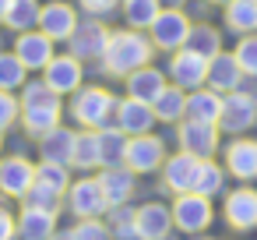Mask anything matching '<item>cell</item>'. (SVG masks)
Instances as JSON below:
<instances>
[{
    "label": "cell",
    "mask_w": 257,
    "mask_h": 240,
    "mask_svg": "<svg viewBox=\"0 0 257 240\" xmlns=\"http://www.w3.org/2000/svg\"><path fill=\"white\" fill-rule=\"evenodd\" d=\"M152 50L155 46L138 32H113L106 50H102V64H106V71L113 78H123V74H134V71L148 67Z\"/></svg>",
    "instance_id": "1"
},
{
    "label": "cell",
    "mask_w": 257,
    "mask_h": 240,
    "mask_svg": "<svg viewBox=\"0 0 257 240\" xmlns=\"http://www.w3.org/2000/svg\"><path fill=\"white\" fill-rule=\"evenodd\" d=\"M116 103H120V99H113L106 89L92 85V89L78 92V99H74V120H78L85 131H102V127L109 124V117L116 113Z\"/></svg>",
    "instance_id": "2"
},
{
    "label": "cell",
    "mask_w": 257,
    "mask_h": 240,
    "mask_svg": "<svg viewBox=\"0 0 257 240\" xmlns=\"http://www.w3.org/2000/svg\"><path fill=\"white\" fill-rule=\"evenodd\" d=\"M211 219H215V212H211V198H204V194H194V191H183V194H176V201H173V226L180 229V233H204L208 226H211Z\"/></svg>",
    "instance_id": "3"
},
{
    "label": "cell",
    "mask_w": 257,
    "mask_h": 240,
    "mask_svg": "<svg viewBox=\"0 0 257 240\" xmlns=\"http://www.w3.org/2000/svg\"><path fill=\"white\" fill-rule=\"evenodd\" d=\"M162 163H166V145H162V138H155L152 131H148V134H134V138H127L123 166H127L131 173L145 177V173L162 170Z\"/></svg>",
    "instance_id": "4"
},
{
    "label": "cell",
    "mask_w": 257,
    "mask_h": 240,
    "mask_svg": "<svg viewBox=\"0 0 257 240\" xmlns=\"http://www.w3.org/2000/svg\"><path fill=\"white\" fill-rule=\"evenodd\" d=\"M67 208L78 215V219H99L102 212H109V201H106V191L99 184V177H81V180H71L67 187Z\"/></svg>",
    "instance_id": "5"
},
{
    "label": "cell",
    "mask_w": 257,
    "mask_h": 240,
    "mask_svg": "<svg viewBox=\"0 0 257 240\" xmlns=\"http://www.w3.org/2000/svg\"><path fill=\"white\" fill-rule=\"evenodd\" d=\"M257 120V99H250L246 92H229L222 96V113H218V131L229 134H243L250 131Z\"/></svg>",
    "instance_id": "6"
},
{
    "label": "cell",
    "mask_w": 257,
    "mask_h": 240,
    "mask_svg": "<svg viewBox=\"0 0 257 240\" xmlns=\"http://www.w3.org/2000/svg\"><path fill=\"white\" fill-rule=\"evenodd\" d=\"M152 29V43L162 46V50H183L187 46V36H190V22L180 15V8H166L159 11V18L148 25Z\"/></svg>",
    "instance_id": "7"
},
{
    "label": "cell",
    "mask_w": 257,
    "mask_h": 240,
    "mask_svg": "<svg viewBox=\"0 0 257 240\" xmlns=\"http://www.w3.org/2000/svg\"><path fill=\"white\" fill-rule=\"evenodd\" d=\"M134 229L141 240H166L173 229V208L162 201H145L134 208Z\"/></svg>",
    "instance_id": "8"
},
{
    "label": "cell",
    "mask_w": 257,
    "mask_h": 240,
    "mask_svg": "<svg viewBox=\"0 0 257 240\" xmlns=\"http://www.w3.org/2000/svg\"><path fill=\"white\" fill-rule=\"evenodd\" d=\"M225 222L236 233L257 229V191L253 187H236L225 194Z\"/></svg>",
    "instance_id": "9"
},
{
    "label": "cell",
    "mask_w": 257,
    "mask_h": 240,
    "mask_svg": "<svg viewBox=\"0 0 257 240\" xmlns=\"http://www.w3.org/2000/svg\"><path fill=\"white\" fill-rule=\"evenodd\" d=\"M36 184V166L25 155L0 159V194L4 198H25V191Z\"/></svg>",
    "instance_id": "10"
},
{
    "label": "cell",
    "mask_w": 257,
    "mask_h": 240,
    "mask_svg": "<svg viewBox=\"0 0 257 240\" xmlns=\"http://www.w3.org/2000/svg\"><path fill=\"white\" fill-rule=\"evenodd\" d=\"M169 74L176 82V89H201L208 82V57L194 53V50H176L173 53V64H169Z\"/></svg>",
    "instance_id": "11"
},
{
    "label": "cell",
    "mask_w": 257,
    "mask_h": 240,
    "mask_svg": "<svg viewBox=\"0 0 257 240\" xmlns=\"http://www.w3.org/2000/svg\"><path fill=\"white\" fill-rule=\"evenodd\" d=\"M74 29H78V15H74L71 4H60V0H57V4H46V8L39 11V32L50 36L53 43L71 39Z\"/></svg>",
    "instance_id": "12"
},
{
    "label": "cell",
    "mask_w": 257,
    "mask_h": 240,
    "mask_svg": "<svg viewBox=\"0 0 257 240\" xmlns=\"http://www.w3.org/2000/svg\"><path fill=\"white\" fill-rule=\"evenodd\" d=\"M15 57L29 67V71H39L53 60V39L43 36V32H18V43H15Z\"/></svg>",
    "instance_id": "13"
},
{
    "label": "cell",
    "mask_w": 257,
    "mask_h": 240,
    "mask_svg": "<svg viewBox=\"0 0 257 240\" xmlns=\"http://www.w3.org/2000/svg\"><path fill=\"white\" fill-rule=\"evenodd\" d=\"M155 124V113H152V103H141V99H120L116 103V127L134 138V134H148Z\"/></svg>",
    "instance_id": "14"
},
{
    "label": "cell",
    "mask_w": 257,
    "mask_h": 240,
    "mask_svg": "<svg viewBox=\"0 0 257 240\" xmlns=\"http://www.w3.org/2000/svg\"><path fill=\"white\" fill-rule=\"evenodd\" d=\"M176 134H180V148L190 152V155H197V159H211L215 148H218V127L215 124H194V120H187Z\"/></svg>",
    "instance_id": "15"
},
{
    "label": "cell",
    "mask_w": 257,
    "mask_h": 240,
    "mask_svg": "<svg viewBox=\"0 0 257 240\" xmlns=\"http://www.w3.org/2000/svg\"><path fill=\"white\" fill-rule=\"evenodd\" d=\"M197 155H190V152H176V155H169L166 163H162V191H173V194H183V191H190V180H194V173H197Z\"/></svg>",
    "instance_id": "16"
},
{
    "label": "cell",
    "mask_w": 257,
    "mask_h": 240,
    "mask_svg": "<svg viewBox=\"0 0 257 240\" xmlns=\"http://www.w3.org/2000/svg\"><path fill=\"white\" fill-rule=\"evenodd\" d=\"M134 177H138V173H131L123 163H120V166H102L99 184H102V191H106L109 208H120V205H127V201L134 198V187H138Z\"/></svg>",
    "instance_id": "17"
},
{
    "label": "cell",
    "mask_w": 257,
    "mask_h": 240,
    "mask_svg": "<svg viewBox=\"0 0 257 240\" xmlns=\"http://www.w3.org/2000/svg\"><path fill=\"white\" fill-rule=\"evenodd\" d=\"M57 233V212L22 205L18 212V240H50Z\"/></svg>",
    "instance_id": "18"
},
{
    "label": "cell",
    "mask_w": 257,
    "mask_h": 240,
    "mask_svg": "<svg viewBox=\"0 0 257 240\" xmlns=\"http://www.w3.org/2000/svg\"><path fill=\"white\" fill-rule=\"evenodd\" d=\"M225 170L236 177V180H257V141L250 138H236L229 148H225Z\"/></svg>",
    "instance_id": "19"
},
{
    "label": "cell",
    "mask_w": 257,
    "mask_h": 240,
    "mask_svg": "<svg viewBox=\"0 0 257 240\" xmlns=\"http://www.w3.org/2000/svg\"><path fill=\"white\" fill-rule=\"evenodd\" d=\"M43 71H46L43 82H46L57 96L78 92V85H81V64H78V57H53Z\"/></svg>",
    "instance_id": "20"
},
{
    "label": "cell",
    "mask_w": 257,
    "mask_h": 240,
    "mask_svg": "<svg viewBox=\"0 0 257 240\" xmlns=\"http://www.w3.org/2000/svg\"><path fill=\"white\" fill-rule=\"evenodd\" d=\"M239 78H243V71H239V64H236V57L232 53H215L211 60H208V85H211V92H236L239 89Z\"/></svg>",
    "instance_id": "21"
},
{
    "label": "cell",
    "mask_w": 257,
    "mask_h": 240,
    "mask_svg": "<svg viewBox=\"0 0 257 240\" xmlns=\"http://www.w3.org/2000/svg\"><path fill=\"white\" fill-rule=\"evenodd\" d=\"M22 127L29 134H36V138H43L53 127H60V99H53V103H29L22 110Z\"/></svg>",
    "instance_id": "22"
},
{
    "label": "cell",
    "mask_w": 257,
    "mask_h": 240,
    "mask_svg": "<svg viewBox=\"0 0 257 240\" xmlns=\"http://www.w3.org/2000/svg\"><path fill=\"white\" fill-rule=\"evenodd\" d=\"M162 89H166V78H162V71H155V67H141V71L127 74V92H131V99L155 103Z\"/></svg>",
    "instance_id": "23"
},
{
    "label": "cell",
    "mask_w": 257,
    "mask_h": 240,
    "mask_svg": "<svg viewBox=\"0 0 257 240\" xmlns=\"http://www.w3.org/2000/svg\"><path fill=\"white\" fill-rule=\"evenodd\" d=\"M218 113H222V96L218 92H194L190 99H187V120H194V124H215L218 127Z\"/></svg>",
    "instance_id": "24"
},
{
    "label": "cell",
    "mask_w": 257,
    "mask_h": 240,
    "mask_svg": "<svg viewBox=\"0 0 257 240\" xmlns=\"http://www.w3.org/2000/svg\"><path fill=\"white\" fill-rule=\"evenodd\" d=\"M190 191L194 194H204V198H215L225 191V170L215 163V159H201L197 163V173L190 180Z\"/></svg>",
    "instance_id": "25"
},
{
    "label": "cell",
    "mask_w": 257,
    "mask_h": 240,
    "mask_svg": "<svg viewBox=\"0 0 257 240\" xmlns=\"http://www.w3.org/2000/svg\"><path fill=\"white\" fill-rule=\"evenodd\" d=\"M74 57H102L106 43H109V32L99 25V22H85V29H74Z\"/></svg>",
    "instance_id": "26"
},
{
    "label": "cell",
    "mask_w": 257,
    "mask_h": 240,
    "mask_svg": "<svg viewBox=\"0 0 257 240\" xmlns=\"http://www.w3.org/2000/svg\"><path fill=\"white\" fill-rule=\"evenodd\" d=\"M43 159L71 166V163H74V131L53 127L50 134H43Z\"/></svg>",
    "instance_id": "27"
},
{
    "label": "cell",
    "mask_w": 257,
    "mask_h": 240,
    "mask_svg": "<svg viewBox=\"0 0 257 240\" xmlns=\"http://www.w3.org/2000/svg\"><path fill=\"white\" fill-rule=\"evenodd\" d=\"M152 113H155V120H162V124H176L180 117H187V96H183L180 89H162L159 99L152 103Z\"/></svg>",
    "instance_id": "28"
},
{
    "label": "cell",
    "mask_w": 257,
    "mask_h": 240,
    "mask_svg": "<svg viewBox=\"0 0 257 240\" xmlns=\"http://www.w3.org/2000/svg\"><path fill=\"white\" fill-rule=\"evenodd\" d=\"M225 25L232 32H257V0H232V4H225Z\"/></svg>",
    "instance_id": "29"
},
{
    "label": "cell",
    "mask_w": 257,
    "mask_h": 240,
    "mask_svg": "<svg viewBox=\"0 0 257 240\" xmlns=\"http://www.w3.org/2000/svg\"><path fill=\"white\" fill-rule=\"evenodd\" d=\"M78 170H95L102 166V152H99V131H81L74 134V163Z\"/></svg>",
    "instance_id": "30"
},
{
    "label": "cell",
    "mask_w": 257,
    "mask_h": 240,
    "mask_svg": "<svg viewBox=\"0 0 257 240\" xmlns=\"http://www.w3.org/2000/svg\"><path fill=\"white\" fill-rule=\"evenodd\" d=\"M99 152H102V166H120L123 152H127V134L120 127H102L99 131Z\"/></svg>",
    "instance_id": "31"
},
{
    "label": "cell",
    "mask_w": 257,
    "mask_h": 240,
    "mask_svg": "<svg viewBox=\"0 0 257 240\" xmlns=\"http://www.w3.org/2000/svg\"><path fill=\"white\" fill-rule=\"evenodd\" d=\"M39 4L36 0H11V8H8V15H4V25L8 29H15V32H29L36 22H39Z\"/></svg>",
    "instance_id": "32"
},
{
    "label": "cell",
    "mask_w": 257,
    "mask_h": 240,
    "mask_svg": "<svg viewBox=\"0 0 257 240\" xmlns=\"http://www.w3.org/2000/svg\"><path fill=\"white\" fill-rule=\"evenodd\" d=\"M36 184H43V187H50V191H57V194H67V187H71V173H67L64 163H50V159H43V163L36 166Z\"/></svg>",
    "instance_id": "33"
},
{
    "label": "cell",
    "mask_w": 257,
    "mask_h": 240,
    "mask_svg": "<svg viewBox=\"0 0 257 240\" xmlns=\"http://www.w3.org/2000/svg\"><path fill=\"white\" fill-rule=\"evenodd\" d=\"M123 18L134 29H148L159 18V0H123Z\"/></svg>",
    "instance_id": "34"
},
{
    "label": "cell",
    "mask_w": 257,
    "mask_h": 240,
    "mask_svg": "<svg viewBox=\"0 0 257 240\" xmlns=\"http://www.w3.org/2000/svg\"><path fill=\"white\" fill-rule=\"evenodd\" d=\"M25 64L15 57V53H0V89L4 92H15V89H22L25 85Z\"/></svg>",
    "instance_id": "35"
},
{
    "label": "cell",
    "mask_w": 257,
    "mask_h": 240,
    "mask_svg": "<svg viewBox=\"0 0 257 240\" xmlns=\"http://www.w3.org/2000/svg\"><path fill=\"white\" fill-rule=\"evenodd\" d=\"M22 205H36V208H46V212H60L64 194H57V191H50V187H43V184H32V187L25 191Z\"/></svg>",
    "instance_id": "36"
},
{
    "label": "cell",
    "mask_w": 257,
    "mask_h": 240,
    "mask_svg": "<svg viewBox=\"0 0 257 240\" xmlns=\"http://www.w3.org/2000/svg\"><path fill=\"white\" fill-rule=\"evenodd\" d=\"M71 236L74 240H113V229L102 219H78L71 226Z\"/></svg>",
    "instance_id": "37"
},
{
    "label": "cell",
    "mask_w": 257,
    "mask_h": 240,
    "mask_svg": "<svg viewBox=\"0 0 257 240\" xmlns=\"http://www.w3.org/2000/svg\"><path fill=\"white\" fill-rule=\"evenodd\" d=\"M187 43H190V50H194V53H201V57H208V60L218 53V32H215V29H208V25H201L197 32L190 29Z\"/></svg>",
    "instance_id": "38"
},
{
    "label": "cell",
    "mask_w": 257,
    "mask_h": 240,
    "mask_svg": "<svg viewBox=\"0 0 257 240\" xmlns=\"http://www.w3.org/2000/svg\"><path fill=\"white\" fill-rule=\"evenodd\" d=\"M232 57H236L243 74H257V36H243Z\"/></svg>",
    "instance_id": "39"
},
{
    "label": "cell",
    "mask_w": 257,
    "mask_h": 240,
    "mask_svg": "<svg viewBox=\"0 0 257 240\" xmlns=\"http://www.w3.org/2000/svg\"><path fill=\"white\" fill-rule=\"evenodd\" d=\"M53 99H60L46 82H29V85H22V106H29V103H53Z\"/></svg>",
    "instance_id": "40"
},
{
    "label": "cell",
    "mask_w": 257,
    "mask_h": 240,
    "mask_svg": "<svg viewBox=\"0 0 257 240\" xmlns=\"http://www.w3.org/2000/svg\"><path fill=\"white\" fill-rule=\"evenodd\" d=\"M18 113H22V103L11 96V92H4L0 89V134H4L15 120H18Z\"/></svg>",
    "instance_id": "41"
},
{
    "label": "cell",
    "mask_w": 257,
    "mask_h": 240,
    "mask_svg": "<svg viewBox=\"0 0 257 240\" xmlns=\"http://www.w3.org/2000/svg\"><path fill=\"white\" fill-rule=\"evenodd\" d=\"M15 236H18V215H11L0 205V240H15Z\"/></svg>",
    "instance_id": "42"
},
{
    "label": "cell",
    "mask_w": 257,
    "mask_h": 240,
    "mask_svg": "<svg viewBox=\"0 0 257 240\" xmlns=\"http://www.w3.org/2000/svg\"><path fill=\"white\" fill-rule=\"evenodd\" d=\"M81 8H85L88 15H106V11L116 8V0H81Z\"/></svg>",
    "instance_id": "43"
},
{
    "label": "cell",
    "mask_w": 257,
    "mask_h": 240,
    "mask_svg": "<svg viewBox=\"0 0 257 240\" xmlns=\"http://www.w3.org/2000/svg\"><path fill=\"white\" fill-rule=\"evenodd\" d=\"M8 8H11V0H0V22H4V15H8Z\"/></svg>",
    "instance_id": "44"
},
{
    "label": "cell",
    "mask_w": 257,
    "mask_h": 240,
    "mask_svg": "<svg viewBox=\"0 0 257 240\" xmlns=\"http://www.w3.org/2000/svg\"><path fill=\"white\" fill-rule=\"evenodd\" d=\"M50 240H74V236H71V229H67V233H53Z\"/></svg>",
    "instance_id": "45"
},
{
    "label": "cell",
    "mask_w": 257,
    "mask_h": 240,
    "mask_svg": "<svg viewBox=\"0 0 257 240\" xmlns=\"http://www.w3.org/2000/svg\"><path fill=\"white\" fill-rule=\"evenodd\" d=\"M159 4H169V8H180V4H183V0H159Z\"/></svg>",
    "instance_id": "46"
},
{
    "label": "cell",
    "mask_w": 257,
    "mask_h": 240,
    "mask_svg": "<svg viewBox=\"0 0 257 240\" xmlns=\"http://www.w3.org/2000/svg\"><path fill=\"white\" fill-rule=\"evenodd\" d=\"M211 4H222V8H225V4H232V0H211Z\"/></svg>",
    "instance_id": "47"
},
{
    "label": "cell",
    "mask_w": 257,
    "mask_h": 240,
    "mask_svg": "<svg viewBox=\"0 0 257 240\" xmlns=\"http://www.w3.org/2000/svg\"><path fill=\"white\" fill-rule=\"evenodd\" d=\"M197 240H211V236H197Z\"/></svg>",
    "instance_id": "48"
},
{
    "label": "cell",
    "mask_w": 257,
    "mask_h": 240,
    "mask_svg": "<svg viewBox=\"0 0 257 240\" xmlns=\"http://www.w3.org/2000/svg\"><path fill=\"white\" fill-rule=\"evenodd\" d=\"M0 145H4V134H0Z\"/></svg>",
    "instance_id": "49"
}]
</instances>
